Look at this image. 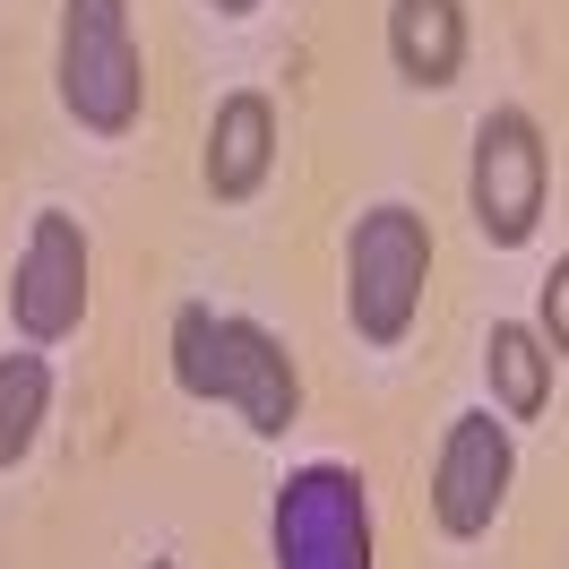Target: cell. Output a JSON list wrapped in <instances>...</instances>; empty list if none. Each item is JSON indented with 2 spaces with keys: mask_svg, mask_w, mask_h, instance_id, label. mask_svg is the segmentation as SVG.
I'll list each match as a JSON object with an SVG mask.
<instances>
[{
  "mask_svg": "<svg viewBox=\"0 0 569 569\" xmlns=\"http://www.w3.org/2000/svg\"><path fill=\"white\" fill-rule=\"evenodd\" d=\"M173 380L208 406H233L259 440H277L302 406L293 355L242 311H216V302H181L173 311Z\"/></svg>",
  "mask_w": 569,
  "mask_h": 569,
  "instance_id": "obj_1",
  "label": "cell"
},
{
  "mask_svg": "<svg viewBox=\"0 0 569 569\" xmlns=\"http://www.w3.org/2000/svg\"><path fill=\"white\" fill-rule=\"evenodd\" d=\"M423 277H431V224L415 208H380L355 216V242H346V320L362 346H406V328L423 311Z\"/></svg>",
  "mask_w": 569,
  "mask_h": 569,
  "instance_id": "obj_2",
  "label": "cell"
},
{
  "mask_svg": "<svg viewBox=\"0 0 569 569\" xmlns=\"http://www.w3.org/2000/svg\"><path fill=\"white\" fill-rule=\"evenodd\" d=\"M61 104L96 139L139 130L147 61L130 36V0H61Z\"/></svg>",
  "mask_w": 569,
  "mask_h": 569,
  "instance_id": "obj_3",
  "label": "cell"
},
{
  "mask_svg": "<svg viewBox=\"0 0 569 569\" xmlns=\"http://www.w3.org/2000/svg\"><path fill=\"white\" fill-rule=\"evenodd\" d=\"M277 569H371V500L355 466H293L268 509Z\"/></svg>",
  "mask_w": 569,
  "mask_h": 569,
  "instance_id": "obj_4",
  "label": "cell"
},
{
  "mask_svg": "<svg viewBox=\"0 0 569 569\" xmlns=\"http://www.w3.org/2000/svg\"><path fill=\"white\" fill-rule=\"evenodd\" d=\"M543 190H552V156H543V130L535 112L500 104L475 121V173H466V199H475V233L492 250H518L543 224Z\"/></svg>",
  "mask_w": 569,
  "mask_h": 569,
  "instance_id": "obj_5",
  "label": "cell"
},
{
  "mask_svg": "<svg viewBox=\"0 0 569 569\" xmlns=\"http://www.w3.org/2000/svg\"><path fill=\"white\" fill-rule=\"evenodd\" d=\"M9 320L27 346H61L78 320H87V233L78 216L43 208L27 250H18V277H9Z\"/></svg>",
  "mask_w": 569,
  "mask_h": 569,
  "instance_id": "obj_6",
  "label": "cell"
},
{
  "mask_svg": "<svg viewBox=\"0 0 569 569\" xmlns=\"http://www.w3.org/2000/svg\"><path fill=\"white\" fill-rule=\"evenodd\" d=\"M509 475H518V449H509V423H492L483 406L458 415L440 431V458H431V518L440 535H483L509 500Z\"/></svg>",
  "mask_w": 569,
  "mask_h": 569,
  "instance_id": "obj_7",
  "label": "cell"
},
{
  "mask_svg": "<svg viewBox=\"0 0 569 569\" xmlns=\"http://www.w3.org/2000/svg\"><path fill=\"white\" fill-rule=\"evenodd\" d=\"M268 164H277V104L259 87H242L208 121V190L216 199H250L268 181Z\"/></svg>",
  "mask_w": 569,
  "mask_h": 569,
  "instance_id": "obj_8",
  "label": "cell"
},
{
  "mask_svg": "<svg viewBox=\"0 0 569 569\" xmlns=\"http://www.w3.org/2000/svg\"><path fill=\"white\" fill-rule=\"evenodd\" d=\"M389 52L415 87H458V70H466V0H389Z\"/></svg>",
  "mask_w": 569,
  "mask_h": 569,
  "instance_id": "obj_9",
  "label": "cell"
},
{
  "mask_svg": "<svg viewBox=\"0 0 569 569\" xmlns=\"http://www.w3.org/2000/svg\"><path fill=\"white\" fill-rule=\"evenodd\" d=\"M483 371H492V397H500L509 423L543 415V397H552V346H543L527 320H492V337H483Z\"/></svg>",
  "mask_w": 569,
  "mask_h": 569,
  "instance_id": "obj_10",
  "label": "cell"
},
{
  "mask_svg": "<svg viewBox=\"0 0 569 569\" xmlns=\"http://www.w3.org/2000/svg\"><path fill=\"white\" fill-rule=\"evenodd\" d=\"M43 415H52V362L43 355H0V475L36 449Z\"/></svg>",
  "mask_w": 569,
  "mask_h": 569,
  "instance_id": "obj_11",
  "label": "cell"
},
{
  "mask_svg": "<svg viewBox=\"0 0 569 569\" xmlns=\"http://www.w3.org/2000/svg\"><path fill=\"white\" fill-rule=\"evenodd\" d=\"M535 337H543L552 355H569V259L543 277V293H535Z\"/></svg>",
  "mask_w": 569,
  "mask_h": 569,
  "instance_id": "obj_12",
  "label": "cell"
},
{
  "mask_svg": "<svg viewBox=\"0 0 569 569\" xmlns=\"http://www.w3.org/2000/svg\"><path fill=\"white\" fill-rule=\"evenodd\" d=\"M208 9H224V18H250V9H259V0H208Z\"/></svg>",
  "mask_w": 569,
  "mask_h": 569,
  "instance_id": "obj_13",
  "label": "cell"
},
{
  "mask_svg": "<svg viewBox=\"0 0 569 569\" xmlns=\"http://www.w3.org/2000/svg\"><path fill=\"white\" fill-rule=\"evenodd\" d=\"M147 569H173V561H147Z\"/></svg>",
  "mask_w": 569,
  "mask_h": 569,
  "instance_id": "obj_14",
  "label": "cell"
}]
</instances>
